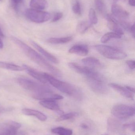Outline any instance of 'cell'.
I'll return each instance as SVG.
<instances>
[{
  "mask_svg": "<svg viewBox=\"0 0 135 135\" xmlns=\"http://www.w3.org/2000/svg\"><path fill=\"white\" fill-rule=\"evenodd\" d=\"M11 1L14 8H17L18 6L21 3L22 0H11Z\"/></svg>",
  "mask_w": 135,
  "mask_h": 135,
  "instance_id": "836d02e7",
  "label": "cell"
},
{
  "mask_svg": "<svg viewBox=\"0 0 135 135\" xmlns=\"http://www.w3.org/2000/svg\"><path fill=\"white\" fill-rule=\"evenodd\" d=\"M51 132L54 134L59 135H72L73 134L72 130L62 127H58L52 129Z\"/></svg>",
  "mask_w": 135,
  "mask_h": 135,
  "instance_id": "d4e9b609",
  "label": "cell"
},
{
  "mask_svg": "<svg viewBox=\"0 0 135 135\" xmlns=\"http://www.w3.org/2000/svg\"><path fill=\"white\" fill-rule=\"evenodd\" d=\"M123 127L125 128H128L132 131L134 132L135 131V123H132L126 124L123 125Z\"/></svg>",
  "mask_w": 135,
  "mask_h": 135,
  "instance_id": "1f68e13d",
  "label": "cell"
},
{
  "mask_svg": "<svg viewBox=\"0 0 135 135\" xmlns=\"http://www.w3.org/2000/svg\"><path fill=\"white\" fill-rule=\"evenodd\" d=\"M81 127L83 129H87L88 128V126L86 124H82L81 125Z\"/></svg>",
  "mask_w": 135,
  "mask_h": 135,
  "instance_id": "74e56055",
  "label": "cell"
},
{
  "mask_svg": "<svg viewBox=\"0 0 135 135\" xmlns=\"http://www.w3.org/2000/svg\"><path fill=\"white\" fill-rule=\"evenodd\" d=\"M126 64L130 69L134 70L135 69V61L134 60H128L126 62Z\"/></svg>",
  "mask_w": 135,
  "mask_h": 135,
  "instance_id": "d6a6232c",
  "label": "cell"
},
{
  "mask_svg": "<svg viewBox=\"0 0 135 135\" xmlns=\"http://www.w3.org/2000/svg\"><path fill=\"white\" fill-rule=\"evenodd\" d=\"M23 114L26 115L33 116L36 117L40 121H45L47 120L46 116L39 111L31 109L24 108L22 110Z\"/></svg>",
  "mask_w": 135,
  "mask_h": 135,
  "instance_id": "e0dca14e",
  "label": "cell"
},
{
  "mask_svg": "<svg viewBox=\"0 0 135 135\" xmlns=\"http://www.w3.org/2000/svg\"><path fill=\"white\" fill-rule=\"evenodd\" d=\"M109 85L123 97L132 100L134 99V93L130 92L126 87L114 83H110Z\"/></svg>",
  "mask_w": 135,
  "mask_h": 135,
  "instance_id": "4fadbf2b",
  "label": "cell"
},
{
  "mask_svg": "<svg viewBox=\"0 0 135 135\" xmlns=\"http://www.w3.org/2000/svg\"><path fill=\"white\" fill-rule=\"evenodd\" d=\"M88 84L91 89L97 93L104 94L108 91V88L105 83V78L93 79L87 78Z\"/></svg>",
  "mask_w": 135,
  "mask_h": 135,
  "instance_id": "52a82bcc",
  "label": "cell"
},
{
  "mask_svg": "<svg viewBox=\"0 0 135 135\" xmlns=\"http://www.w3.org/2000/svg\"><path fill=\"white\" fill-rule=\"evenodd\" d=\"M128 3L130 5L132 6H135V0H129Z\"/></svg>",
  "mask_w": 135,
  "mask_h": 135,
  "instance_id": "8d00e7d4",
  "label": "cell"
},
{
  "mask_svg": "<svg viewBox=\"0 0 135 135\" xmlns=\"http://www.w3.org/2000/svg\"><path fill=\"white\" fill-rule=\"evenodd\" d=\"M31 44L32 45L33 47L39 51L41 54L43 56H44L45 58L48 60H49L51 62L54 64H58L59 61L57 59L56 57H55L53 55L51 54L50 53L48 52L46 50L44 49L43 48L40 46L39 45L36 43V42L33 41H30Z\"/></svg>",
  "mask_w": 135,
  "mask_h": 135,
  "instance_id": "8fae6325",
  "label": "cell"
},
{
  "mask_svg": "<svg viewBox=\"0 0 135 135\" xmlns=\"http://www.w3.org/2000/svg\"><path fill=\"white\" fill-rule=\"evenodd\" d=\"M106 19L108 21V26L109 28L115 32L122 36L124 34L123 28L119 24V19L113 14H108L106 16Z\"/></svg>",
  "mask_w": 135,
  "mask_h": 135,
  "instance_id": "9c48e42d",
  "label": "cell"
},
{
  "mask_svg": "<svg viewBox=\"0 0 135 135\" xmlns=\"http://www.w3.org/2000/svg\"><path fill=\"white\" fill-rule=\"evenodd\" d=\"M73 12L78 16L81 15L82 10L80 2L78 0H76L72 6Z\"/></svg>",
  "mask_w": 135,
  "mask_h": 135,
  "instance_id": "f546056e",
  "label": "cell"
},
{
  "mask_svg": "<svg viewBox=\"0 0 135 135\" xmlns=\"http://www.w3.org/2000/svg\"><path fill=\"white\" fill-rule=\"evenodd\" d=\"M130 31L131 32L133 37L134 38L135 37V25L133 24L132 26H131V28H130Z\"/></svg>",
  "mask_w": 135,
  "mask_h": 135,
  "instance_id": "e575fe53",
  "label": "cell"
},
{
  "mask_svg": "<svg viewBox=\"0 0 135 135\" xmlns=\"http://www.w3.org/2000/svg\"><path fill=\"white\" fill-rule=\"evenodd\" d=\"M26 17L30 21L37 23H44L49 20L51 17L48 12L33 9H28L25 12Z\"/></svg>",
  "mask_w": 135,
  "mask_h": 135,
  "instance_id": "8992f818",
  "label": "cell"
},
{
  "mask_svg": "<svg viewBox=\"0 0 135 135\" xmlns=\"http://www.w3.org/2000/svg\"><path fill=\"white\" fill-rule=\"evenodd\" d=\"M108 129L110 131L115 132L120 129V123L118 120L109 118L108 121Z\"/></svg>",
  "mask_w": 135,
  "mask_h": 135,
  "instance_id": "603a6c76",
  "label": "cell"
},
{
  "mask_svg": "<svg viewBox=\"0 0 135 135\" xmlns=\"http://www.w3.org/2000/svg\"><path fill=\"white\" fill-rule=\"evenodd\" d=\"M125 87H126L128 90H129L130 92H132V93H134V88L131 87V86H125Z\"/></svg>",
  "mask_w": 135,
  "mask_h": 135,
  "instance_id": "d590c367",
  "label": "cell"
},
{
  "mask_svg": "<svg viewBox=\"0 0 135 135\" xmlns=\"http://www.w3.org/2000/svg\"><path fill=\"white\" fill-rule=\"evenodd\" d=\"M68 66L70 68L78 74L84 75L87 76L89 75L94 70L93 68L86 66H81L74 62H69Z\"/></svg>",
  "mask_w": 135,
  "mask_h": 135,
  "instance_id": "9a60e30c",
  "label": "cell"
},
{
  "mask_svg": "<svg viewBox=\"0 0 135 135\" xmlns=\"http://www.w3.org/2000/svg\"><path fill=\"white\" fill-rule=\"evenodd\" d=\"M82 62L85 66L92 68L100 67L101 65L100 61L96 58L89 57L82 60Z\"/></svg>",
  "mask_w": 135,
  "mask_h": 135,
  "instance_id": "ffe728a7",
  "label": "cell"
},
{
  "mask_svg": "<svg viewBox=\"0 0 135 135\" xmlns=\"http://www.w3.org/2000/svg\"><path fill=\"white\" fill-rule=\"evenodd\" d=\"M0 36H2V37L4 36V34H3V32H2V30L1 27H0Z\"/></svg>",
  "mask_w": 135,
  "mask_h": 135,
  "instance_id": "ab89813d",
  "label": "cell"
},
{
  "mask_svg": "<svg viewBox=\"0 0 135 135\" xmlns=\"http://www.w3.org/2000/svg\"><path fill=\"white\" fill-rule=\"evenodd\" d=\"M17 82L25 89L32 92L34 94L39 93L51 89L48 86L44 85L45 84L37 82L25 77H19L17 78Z\"/></svg>",
  "mask_w": 135,
  "mask_h": 135,
  "instance_id": "277c9868",
  "label": "cell"
},
{
  "mask_svg": "<svg viewBox=\"0 0 135 135\" xmlns=\"http://www.w3.org/2000/svg\"><path fill=\"white\" fill-rule=\"evenodd\" d=\"M63 13L61 12L56 13L53 16V18L52 20V22H57L62 17Z\"/></svg>",
  "mask_w": 135,
  "mask_h": 135,
  "instance_id": "4dcf8cb0",
  "label": "cell"
},
{
  "mask_svg": "<svg viewBox=\"0 0 135 135\" xmlns=\"http://www.w3.org/2000/svg\"><path fill=\"white\" fill-rule=\"evenodd\" d=\"M122 36L117 33L114 32H109L105 34L102 36L101 39V42L105 43L108 42L111 39L120 38Z\"/></svg>",
  "mask_w": 135,
  "mask_h": 135,
  "instance_id": "cb8c5ba5",
  "label": "cell"
},
{
  "mask_svg": "<svg viewBox=\"0 0 135 135\" xmlns=\"http://www.w3.org/2000/svg\"><path fill=\"white\" fill-rule=\"evenodd\" d=\"M69 52L79 56H85L89 54V49L86 45L78 44L72 47L69 50Z\"/></svg>",
  "mask_w": 135,
  "mask_h": 135,
  "instance_id": "2e32d148",
  "label": "cell"
},
{
  "mask_svg": "<svg viewBox=\"0 0 135 135\" xmlns=\"http://www.w3.org/2000/svg\"><path fill=\"white\" fill-rule=\"evenodd\" d=\"M39 103L42 106L48 109L55 111L60 110L59 105L55 100H40Z\"/></svg>",
  "mask_w": 135,
  "mask_h": 135,
  "instance_id": "ac0fdd59",
  "label": "cell"
},
{
  "mask_svg": "<svg viewBox=\"0 0 135 135\" xmlns=\"http://www.w3.org/2000/svg\"><path fill=\"white\" fill-rule=\"evenodd\" d=\"M0 68L13 71H22L25 70L23 66H20L10 62L0 61Z\"/></svg>",
  "mask_w": 135,
  "mask_h": 135,
  "instance_id": "44dd1931",
  "label": "cell"
},
{
  "mask_svg": "<svg viewBox=\"0 0 135 135\" xmlns=\"http://www.w3.org/2000/svg\"><path fill=\"white\" fill-rule=\"evenodd\" d=\"M23 66L24 68V70H26L30 76L38 80L40 82L43 84L47 83V81L44 77V73H41L27 65H24Z\"/></svg>",
  "mask_w": 135,
  "mask_h": 135,
  "instance_id": "7c38bea8",
  "label": "cell"
},
{
  "mask_svg": "<svg viewBox=\"0 0 135 135\" xmlns=\"http://www.w3.org/2000/svg\"><path fill=\"white\" fill-rule=\"evenodd\" d=\"M77 116L78 113L76 112H71L66 114H63L60 117L56 119V121L60 122V121L72 119Z\"/></svg>",
  "mask_w": 135,
  "mask_h": 135,
  "instance_id": "f1b7e54d",
  "label": "cell"
},
{
  "mask_svg": "<svg viewBox=\"0 0 135 135\" xmlns=\"http://www.w3.org/2000/svg\"><path fill=\"white\" fill-rule=\"evenodd\" d=\"M2 108H1V107H0V112H2Z\"/></svg>",
  "mask_w": 135,
  "mask_h": 135,
  "instance_id": "60d3db41",
  "label": "cell"
},
{
  "mask_svg": "<svg viewBox=\"0 0 135 135\" xmlns=\"http://www.w3.org/2000/svg\"><path fill=\"white\" fill-rule=\"evenodd\" d=\"M32 97L36 100H60L63 99V97L62 95L55 93L52 91V89L45 90L39 93L34 94Z\"/></svg>",
  "mask_w": 135,
  "mask_h": 135,
  "instance_id": "30bf717a",
  "label": "cell"
},
{
  "mask_svg": "<svg viewBox=\"0 0 135 135\" xmlns=\"http://www.w3.org/2000/svg\"><path fill=\"white\" fill-rule=\"evenodd\" d=\"M32 9L42 10L48 6V3L46 0H31L29 4Z\"/></svg>",
  "mask_w": 135,
  "mask_h": 135,
  "instance_id": "d6986e66",
  "label": "cell"
},
{
  "mask_svg": "<svg viewBox=\"0 0 135 135\" xmlns=\"http://www.w3.org/2000/svg\"><path fill=\"white\" fill-rule=\"evenodd\" d=\"M135 112L134 107L124 104L115 105L111 110L112 114L120 119H126L133 116Z\"/></svg>",
  "mask_w": 135,
  "mask_h": 135,
  "instance_id": "5b68a950",
  "label": "cell"
},
{
  "mask_svg": "<svg viewBox=\"0 0 135 135\" xmlns=\"http://www.w3.org/2000/svg\"><path fill=\"white\" fill-rule=\"evenodd\" d=\"M89 15V23L91 25L96 24L98 22V19L95 10L92 8L90 9Z\"/></svg>",
  "mask_w": 135,
  "mask_h": 135,
  "instance_id": "83f0119b",
  "label": "cell"
},
{
  "mask_svg": "<svg viewBox=\"0 0 135 135\" xmlns=\"http://www.w3.org/2000/svg\"><path fill=\"white\" fill-rule=\"evenodd\" d=\"M108 135L107 134H104V135Z\"/></svg>",
  "mask_w": 135,
  "mask_h": 135,
  "instance_id": "b9f144b4",
  "label": "cell"
},
{
  "mask_svg": "<svg viewBox=\"0 0 135 135\" xmlns=\"http://www.w3.org/2000/svg\"><path fill=\"white\" fill-rule=\"evenodd\" d=\"M94 47L99 54L109 59L120 60L127 56V54L121 50L109 46L97 45Z\"/></svg>",
  "mask_w": 135,
  "mask_h": 135,
  "instance_id": "3957f363",
  "label": "cell"
},
{
  "mask_svg": "<svg viewBox=\"0 0 135 135\" xmlns=\"http://www.w3.org/2000/svg\"><path fill=\"white\" fill-rule=\"evenodd\" d=\"M44 74L47 82H49L52 85L62 93L76 99L82 98L81 92L74 86L60 81L49 74L46 73Z\"/></svg>",
  "mask_w": 135,
  "mask_h": 135,
  "instance_id": "7a4b0ae2",
  "label": "cell"
},
{
  "mask_svg": "<svg viewBox=\"0 0 135 135\" xmlns=\"http://www.w3.org/2000/svg\"><path fill=\"white\" fill-rule=\"evenodd\" d=\"M12 39L31 60L54 75L58 77L62 76V73L59 70L50 65L43 56L28 45L16 37L13 36Z\"/></svg>",
  "mask_w": 135,
  "mask_h": 135,
  "instance_id": "6da1fadb",
  "label": "cell"
},
{
  "mask_svg": "<svg viewBox=\"0 0 135 135\" xmlns=\"http://www.w3.org/2000/svg\"><path fill=\"white\" fill-rule=\"evenodd\" d=\"M73 40L71 36L62 37V38H51L47 40L48 42L52 44H63L69 42Z\"/></svg>",
  "mask_w": 135,
  "mask_h": 135,
  "instance_id": "7402d4cb",
  "label": "cell"
},
{
  "mask_svg": "<svg viewBox=\"0 0 135 135\" xmlns=\"http://www.w3.org/2000/svg\"><path fill=\"white\" fill-rule=\"evenodd\" d=\"M21 124L15 121L9 120L0 125V135H17V131Z\"/></svg>",
  "mask_w": 135,
  "mask_h": 135,
  "instance_id": "ba28073f",
  "label": "cell"
},
{
  "mask_svg": "<svg viewBox=\"0 0 135 135\" xmlns=\"http://www.w3.org/2000/svg\"><path fill=\"white\" fill-rule=\"evenodd\" d=\"M111 12L113 15L119 19L127 18L129 16V12L117 4L112 5Z\"/></svg>",
  "mask_w": 135,
  "mask_h": 135,
  "instance_id": "5bb4252c",
  "label": "cell"
},
{
  "mask_svg": "<svg viewBox=\"0 0 135 135\" xmlns=\"http://www.w3.org/2000/svg\"><path fill=\"white\" fill-rule=\"evenodd\" d=\"M3 42H2V40L1 39V38H0V49H2L3 47Z\"/></svg>",
  "mask_w": 135,
  "mask_h": 135,
  "instance_id": "f35d334b",
  "label": "cell"
},
{
  "mask_svg": "<svg viewBox=\"0 0 135 135\" xmlns=\"http://www.w3.org/2000/svg\"><path fill=\"white\" fill-rule=\"evenodd\" d=\"M89 22L86 21H82L77 25V31L78 33L83 34L91 26Z\"/></svg>",
  "mask_w": 135,
  "mask_h": 135,
  "instance_id": "484cf974",
  "label": "cell"
},
{
  "mask_svg": "<svg viewBox=\"0 0 135 135\" xmlns=\"http://www.w3.org/2000/svg\"><path fill=\"white\" fill-rule=\"evenodd\" d=\"M95 6L97 11L101 14H104L106 12V7L103 0H95Z\"/></svg>",
  "mask_w": 135,
  "mask_h": 135,
  "instance_id": "4316f807",
  "label": "cell"
}]
</instances>
